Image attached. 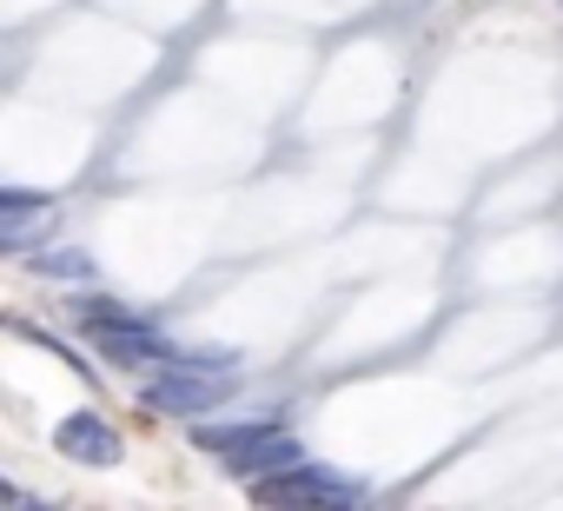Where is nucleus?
<instances>
[{"mask_svg":"<svg viewBox=\"0 0 563 511\" xmlns=\"http://www.w3.org/2000/svg\"><path fill=\"white\" fill-rule=\"evenodd\" d=\"M74 326H80L87 339H100V333L146 326V313H133V306H120V300H107V293H80V300H74Z\"/></svg>","mask_w":563,"mask_h":511,"instance_id":"nucleus-7","label":"nucleus"},{"mask_svg":"<svg viewBox=\"0 0 563 511\" xmlns=\"http://www.w3.org/2000/svg\"><path fill=\"white\" fill-rule=\"evenodd\" d=\"M232 399V372H192V366H166L140 385V405L159 418H206Z\"/></svg>","mask_w":563,"mask_h":511,"instance_id":"nucleus-2","label":"nucleus"},{"mask_svg":"<svg viewBox=\"0 0 563 511\" xmlns=\"http://www.w3.org/2000/svg\"><path fill=\"white\" fill-rule=\"evenodd\" d=\"M93 352H100L107 366H133V372H140V366H146V372L179 366V346H173L153 319H146V326H126V333H100V339H93Z\"/></svg>","mask_w":563,"mask_h":511,"instance_id":"nucleus-3","label":"nucleus"},{"mask_svg":"<svg viewBox=\"0 0 563 511\" xmlns=\"http://www.w3.org/2000/svg\"><path fill=\"white\" fill-rule=\"evenodd\" d=\"M54 452L60 458H74V465H120V432L100 418V412H67L60 425H54Z\"/></svg>","mask_w":563,"mask_h":511,"instance_id":"nucleus-4","label":"nucleus"},{"mask_svg":"<svg viewBox=\"0 0 563 511\" xmlns=\"http://www.w3.org/2000/svg\"><path fill=\"white\" fill-rule=\"evenodd\" d=\"M54 219V193H27V186H0V252H27L41 239V226Z\"/></svg>","mask_w":563,"mask_h":511,"instance_id":"nucleus-5","label":"nucleus"},{"mask_svg":"<svg viewBox=\"0 0 563 511\" xmlns=\"http://www.w3.org/2000/svg\"><path fill=\"white\" fill-rule=\"evenodd\" d=\"M265 432H278V418H225V425H192V445L232 458V452H245V445L265 438Z\"/></svg>","mask_w":563,"mask_h":511,"instance_id":"nucleus-8","label":"nucleus"},{"mask_svg":"<svg viewBox=\"0 0 563 511\" xmlns=\"http://www.w3.org/2000/svg\"><path fill=\"white\" fill-rule=\"evenodd\" d=\"M27 273H41V280H67V286H93V260H87V252H74V246L34 252V260H27Z\"/></svg>","mask_w":563,"mask_h":511,"instance_id":"nucleus-9","label":"nucleus"},{"mask_svg":"<svg viewBox=\"0 0 563 511\" xmlns=\"http://www.w3.org/2000/svg\"><path fill=\"white\" fill-rule=\"evenodd\" d=\"M252 504L258 511H358L365 504V485L332 471V465H292V471H272L252 485Z\"/></svg>","mask_w":563,"mask_h":511,"instance_id":"nucleus-1","label":"nucleus"},{"mask_svg":"<svg viewBox=\"0 0 563 511\" xmlns=\"http://www.w3.org/2000/svg\"><path fill=\"white\" fill-rule=\"evenodd\" d=\"M292 465H306V452H299V438H292L286 425L265 432V438H252L245 452H232V458H225V471H232V478H252V485H258V478H272V471H292Z\"/></svg>","mask_w":563,"mask_h":511,"instance_id":"nucleus-6","label":"nucleus"},{"mask_svg":"<svg viewBox=\"0 0 563 511\" xmlns=\"http://www.w3.org/2000/svg\"><path fill=\"white\" fill-rule=\"evenodd\" d=\"M14 511H54V504H41V498H21V504H14Z\"/></svg>","mask_w":563,"mask_h":511,"instance_id":"nucleus-11","label":"nucleus"},{"mask_svg":"<svg viewBox=\"0 0 563 511\" xmlns=\"http://www.w3.org/2000/svg\"><path fill=\"white\" fill-rule=\"evenodd\" d=\"M14 504H21V491H14L8 478H0V511H14Z\"/></svg>","mask_w":563,"mask_h":511,"instance_id":"nucleus-10","label":"nucleus"}]
</instances>
